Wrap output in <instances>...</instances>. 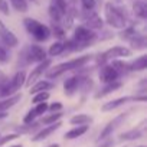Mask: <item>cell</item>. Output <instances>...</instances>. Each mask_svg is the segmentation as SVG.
Segmentation results:
<instances>
[{
    "label": "cell",
    "instance_id": "1",
    "mask_svg": "<svg viewBox=\"0 0 147 147\" xmlns=\"http://www.w3.org/2000/svg\"><path fill=\"white\" fill-rule=\"evenodd\" d=\"M90 59H91L90 55H84V56H78V58H75V59H71V61H68V62L59 63V65L53 66L51 71L46 72V77H48V78H56V77L62 75V74L68 72V71L82 68Z\"/></svg>",
    "mask_w": 147,
    "mask_h": 147
},
{
    "label": "cell",
    "instance_id": "2",
    "mask_svg": "<svg viewBox=\"0 0 147 147\" xmlns=\"http://www.w3.org/2000/svg\"><path fill=\"white\" fill-rule=\"evenodd\" d=\"M23 25H25L26 30H28L38 42H45V40L51 36V29H49L46 25L38 22L36 19L26 18V19L23 20Z\"/></svg>",
    "mask_w": 147,
    "mask_h": 147
},
{
    "label": "cell",
    "instance_id": "3",
    "mask_svg": "<svg viewBox=\"0 0 147 147\" xmlns=\"http://www.w3.org/2000/svg\"><path fill=\"white\" fill-rule=\"evenodd\" d=\"M105 19H107V23L115 29H124L127 25L125 13L121 9L113 6L111 3L105 5Z\"/></svg>",
    "mask_w": 147,
    "mask_h": 147
},
{
    "label": "cell",
    "instance_id": "4",
    "mask_svg": "<svg viewBox=\"0 0 147 147\" xmlns=\"http://www.w3.org/2000/svg\"><path fill=\"white\" fill-rule=\"evenodd\" d=\"M131 55V51L125 46H114L108 51H105L102 55L98 56V63H104L105 61L108 59H113V58H125V56H130Z\"/></svg>",
    "mask_w": 147,
    "mask_h": 147
},
{
    "label": "cell",
    "instance_id": "5",
    "mask_svg": "<svg viewBox=\"0 0 147 147\" xmlns=\"http://www.w3.org/2000/svg\"><path fill=\"white\" fill-rule=\"evenodd\" d=\"M26 62H42L46 59V51L39 45H30L25 51Z\"/></svg>",
    "mask_w": 147,
    "mask_h": 147
},
{
    "label": "cell",
    "instance_id": "6",
    "mask_svg": "<svg viewBox=\"0 0 147 147\" xmlns=\"http://www.w3.org/2000/svg\"><path fill=\"white\" fill-rule=\"evenodd\" d=\"M51 66V59H45V61H42V62H39L38 63V66L36 68H33V71L29 74V78L25 81V85H28V87H32L33 85V82H36L39 78H40V75Z\"/></svg>",
    "mask_w": 147,
    "mask_h": 147
},
{
    "label": "cell",
    "instance_id": "7",
    "mask_svg": "<svg viewBox=\"0 0 147 147\" xmlns=\"http://www.w3.org/2000/svg\"><path fill=\"white\" fill-rule=\"evenodd\" d=\"M127 117H128V113H123V114L117 115L114 120H111V121H110V123L104 127V130L101 131V134H100V138H98V140L101 141V140L108 138V137L113 134V131H114V130H115V128H117V127H118V125H120V124H121V123L127 118Z\"/></svg>",
    "mask_w": 147,
    "mask_h": 147
},
{
    "label": "cell",
    "instance_id": "8",
    "mask_svg": "<svg viewBox=\"0 0 147 147\" xmlns=\"http://www.w3.org/2000/svg\"><path fill=\"white\" fill-rule=\"evenodd\" d=\"M85 16H84V22H85V28H88V29H91V30H97V29H102V25H104V22H102V19L97 15V13H94L92 10H85Z\"/></svg>",
    "mask_w": 147,
    "mask_h": 147
},
{
    "label": "cell",
    "instance_id": "9",
    "mask_svg": "<svg viewBox=\"0 0 147 147\" xmlns=\"http://www.w3.org/2000/svg\"><path fill=\"white\" fill-rule=\"evenodd\" d=\"M0 38H2V40H3L6 45H9V46H12V48L19 43L16 35L6 28V25L2 22V19H0Z\"/></svg>",
    "mask_w": 147,
    "mask_h": 147
},
{
    "label": "cell",
    "instance_id": "10",
    "mask_svg": "<svg viewBox=\"0 0 147 147\" xmlns=\"http://www.w3.org/2000/svg\"><path fill=\"white\" fill-rule=\"evenodd\" d=\"M100 78H101V81H102L104 84H111V82L118 81L120 75L117 74V71H115L111 65H105V66H102V69H101Z\"/></svg>",
    "mask_w": 147,
    "mask_h": 147
},
{
    "label": "cell",
    "instance_id": "11",
    "mask_svg": "<svg viewBox=\"0 0 147 147\" xmlns=\"http://www.w3.org/2000/svg\"><path fill=\"white\" fill-rule=\"evenodd\" d=\"M81 82H82V77H72V78H68L65 82H63V90H65V94L66 95H72L80 87H81Z\"/></svg>",
    "mask_w": 147,
    "mask_h": 147
},
{
    "label": "cell",
    "instance_id": "12",
    "mask_svg": "<svg viewBox=\"0 0 147 147\" xmlns=\"http://www.w3.org/2000/svg\"><path fill=\"white\" fill-rule=\"evenodd\" d=\"M61 125H62V123H61V121H56V123H53V124H51V125L45 127L43 130H40L38 134H35V136L32 137V141H40V140L48 138V136H51L53 131H56Z\"/></svg>",
    "mask_w": 147,
    "mask_h": 147
},
{
    "label": "cell",
    "instance_id": "13",
    "mask_svg": "<svg viewBox=\"0 0 147 147\" xmlns=\"http://www.w3.org/2000/svg\"><path fill=\"white\" fill-rule=\"evenodd\" d=\"M128 101H133V97H121V98H117V100H113V101L105 102V104L101 107V110H102V111H113V110H115V108L124 105V104L128 102Z\"/></svg>",
    "mask_w": 147,
    "mask_h": 147
},
{
    "label": "cell",
    "instance_id": "14",
    "mask_svg": "<svg viewBox=\"0 0 147 147\" xmlns=\"http://www.w3.org/2000/svg\"><path fill=\"white\" fill-rule=\"evenodd\" d=\"M9 81H10V84H12L13 91H15V92L19 91V90L25 85V81H26V74H25V71L16 72V75H15L12 80H9Z\"/></svg>",
    "mask_w": 147,
    "mask_h": 147
},
{
    "label": "cell",
    "instance_id": "15",
    "mask_svg": "<svg viewBox=\"0 0 147 147\" xmlns=\"http://www.w3.org/2000/svg\"><path fill=\"white\" fill-rule=\"evenodd\" d=\"M133 12L137 18L140 19H146L147 18V6L143 0H136L133 3Z\"/></svg>",
    "mask_w": 147,
    "mask_h": 147
},
{
    "label": "cell",
    "instance_id": "16",
    "mask_svg": "<svg viewBox=\"0 0 147 147\" xmlns=\"http://www.w3.org/2000/svg\"><path fill=\"white\" fill-rule=\"evenodd\" d=\"M143 127H137V128H133V130H128L123 134H120V140H125V141H130V140H138L141 138L143 136V131H141Z\"/></svg>",
    "mask_w": 147,
    "mask_h": 147
},
{
    "label": "cell",
    "instance_id": "17",
    "mask_svg": "<svg viewBox=\"0 0 147 147\" xmlns=\"http://www.w3.org/2000/svg\"><path fill=\"white\" fill-rule=\"evenodd\" d=\"M51 88H53V84L52 82L45 81V80H40V81H38L36 84H33L30 87V91L29 92L30 94H38V92H42V91H48Z\"/></svg>",
    "mask_w": 147,
    "mask_h": 147
},
{
    "label": "cell",
    "instance_id": "18",
    "mask_svg": "<svg viewBox=\"0 0 147 147\" xmlns=\"http://www.w3.org/2000/svg\"><path fill=\"white\" fill-rule=\"evenodd\" d=\"M20 98H22V95L16 94V95H12L9 98H5L3 101H0V113H5L6 110H9L10 107H13L15 104H18L20 101Z\"/></svg>",
    "mask_w": 147,
    "mask_h": 147
},
{
    "label": "cell",
    "instance_id": "19",
    "mask_svg": "<svg viewBox=\"0 0 147 147\" xmlns=\"http://www.w3.org/2000/svg\"><path fill=\"white\" fill-rule=\"evenodd\" d=\"M87 131H88V125H77V127H74L72 130H69V131L65 134V138H68V140L77 138V137L85 134Z\"/></svg>",
    "mask_w": 147,
    "mask_h": 147
},
{
    "label": "cell",
    "instance_id": "20",
    "mask_svg": "<svg viewBox=\"0 0 147 147\" xmlns=\"http://www.w3.org/2000/svg\"><path fill=\"white\" fill-rule=\"evenodd\" d=\"M111 66L117 71L118 75H123V74H128V72L131 71V69H130V63L123 62V61H118V59H114L113 63H111Z\"/></svg>",
    "mask_w": 147,
    "mask_h": 147
},
{
    "label": "cell",
    "instance_id": "21",
    "mask_svg": "<svg viewBox=\"0 0 147 147\" xmlns=\"http://www.w3.org/2000/svg\"><path fill=\"white\" fill-rule=\"evenodd\" d=\"M146 68H147V55H141L133 63H130L131 71H144Z\"/></svg>",
    "mask_w": 147,
    "mask_h": 147
},
{
    "label": "cell",
    "instance_id": "22",
    "mask_svg": "<svg viewBox=\"0 0 147 147\" xmlns=\"http://www.w3.org/2000/svg\"><path fill=\"white\" fill-rule=\"evenodd\" d=\"M91 121H92V118L90 115H87V114H77V115H74L69 120V123L74 124V125H87Z\"/></svg>",
    "mask_w": 147,
    "mask_h": 147
},
{
    "label": "cell",
    "instance_id": "23",
    "mask_svg": "<svg viewBox=\"0 0 147 147\" xmlns=\"http://www.w3.org/2000/svg\"><path fill=\"white\" fill-rule=\"evenodd\" d=\"M121 85H123V84H121L120 81H115V82H111V84H105V87L101 90V92H98L95 97H97V98H101V97H104V95H107V94H110V92H114V91L118 90Z\"/></svg>",
    "mask_w": 147,
    "mask_h": 147
},
{
    "label": "cell",
    "instance_id": "24",
    "mask_svg": "<svg viewBox=\"0 0 147 147\" xmlns=\"http://www.w3.org/2000/svg\"><path fill=\"white\" fill-rule=\"evenodd\" d=\"M130 43H131V48L133 49H144L146 45H147V40L143 35H136L133 39H130Z\"/></svg>",
    "mask_w": 147,
    "mask_h": 147
},
{
    "label": "cell",
    "instance_id": "25",
    "mask_svg": "<svg viewBox=\"0 0 147 147\" xmlns=\"http://www.w3.org/2000/svg\"><path fill=\"white\" fill-rule=\"evenodd\" d=\"M49 16L52 18L53 23H55V22H61V20H62V18H63V12L52 3V5L49 6Z\"/></svg>",
    "mask_w": 147,
    "mask_h": 147
},
{
    "label": "cell",
    "instance_id": "26",
    "mask_svg": "<svg viewBox=\"0 0 147 147\" xmlns=\"http://www.w3.org/2000/svg\"><path fill=\"white\" fill-rule=\"evenodd\" d=\"M63 51H65V45H63V42H55V43L51 45L48 53H49V56H58V55H61Z\"/></svg>",
    "mask_w": 147,
    "mask_h": 147
},
{
    "label": "cell",
    "instance_id": "27",
    "mask_svg": "<svg viewBox=\"0 0 147 147\" xmlns=\"http://www.w3.org/2000/svg\"><path fill=\"white\" fill-rule=\"evenodd\" d=\"M9 2L18 12H20V13L28 12V2L26 0H9Z\"/></svg>",
    "mask_w": 147,
    "mask_h": 147
},
{
    "label": "cell",
    "instance_id": "28",
    "mask_svg": "<svg viewBox=\"0 0 147 147\" xmlns=\"http://www.w3.org/2000/svg\"><path fill=\"white\" fill-rule=\"evenodd\" d=\"M48 100H49V92H48V91H42V92H38V94H35V97H33V102H35V104L46 102Z\"/></svg>",
    "mask_w": 147,
    "mask_h": 147
},
{
    "label": "cell",
    "instance_id": "29",
    "mask_svg": "<svg viewBox=\"0 0 147 147\" xmlns=\"http://www.w3.org/2000/svg\"><path fill=\"white\" fill-rule=\"evenodd\" d=\"M137 35V32L133 29V28H124V30L120 33V38H123V39H127V40H130V39H133L134 36Z\"/></svg>",
    "mask_w": 147,
    "mask_h": 147
},
{
    "label": "cell",
    "instance_id": "30",
    "mask_svg": "<svg viewBox=\"0 0 147 147\" xmlns=\"http://www.w3.org/2000/svg\"><path fill=\"white\" fill-rule=\"evenodd\" d=\"M62 117V113H52L51 115H48V117H43V123L45 124H53V123H56V121H59V118Z\"/></svg>",
    "mask_w": 147,
    "mask_h": 147
},
{
    "label": "cell",
    "instance_id": "31",
    "mask_svg": "<svg viewBox=\"0 0 147 147\" xmlns=\"http://www.w3.org/2000/svg\"><path fill=\"white\" fill-rule=\"evenodd\" d=\"M46 110H48V104H46V102L36 104V107L33 108V111H35L36 117H38V115H40V114H45V113H46Z\"/></svg>",
    "mask_w": 147,
    "mask_h": 147
},
{
    "label": "cell",
    "instance_id": "32",
    "mask_svg": "<svg viewBox=\"0 0 147 147\" xmlns=\"http://www.w3.org/2000/svg\"><path fill=\"white\" fill-rule=\"evenodd\" d=\"M81 5H82L84 10H94L95 0H81Z\"/></svg>",
    "mask_w": 147,
    "mask_h": 147
},
{
    "label": "cell",
    "instance_id": "33",
    "mask_svg": "<svg viewBox=\"0 0 147 147\" xmlns=\"http://www.w3.org/2000/svg\"><path fill=\"white\" fill-rule=\"evenodd\" d=\"M36 118V114H35V111H33V108L32 110H29L28 111V114L25 115V118H23V123L25 124H30V123H33V120Z\"/></svg>",
    "mask_w": 147,
    "mask_h": 147
},
{
    "label": "cell",
    "instance_id": "34",
    "mask_svg": "<svg viewBox=\"0 0 147 147\" xmlns=\"http://www.w3.org/2000/svg\"><path fill=\"white\" fill-rule=\"evenodd\" d=\"M18 137H19V134H16V133L15 134H7V136L0 138V146H3V144H6V143H9V141H12V140H15Z\"/></svg>",
    "mask_w": 147,
    "mask_h": 147
},
{
    "label": "cell",
    "instance_id": "35",
    "mask_svg": "<svg viewBox=\"0 0 147 147\" xmlns=\"http://www.w3.org/2000/svg\"><path fill=\"white\" fill-rule=\"evenodd\" d=\"M0 12H2L3 15H9L10 10H9V3L6 2V0H0Z\"/></svg>",
    "mask_w": 147,
    "mask_h": 147
},
{
    "label": "cell",
    "instance_id": "36",
    "mask_svg": "<svg viewBox=\"0 0 147 147\" xmlns=\"http://www.w3.org/2000/svg\"><path fill=\"white\" fill-rule=\"evenodd\" d=\"M48 110L52 111V113H61V110H62V104H61V102H53V104L48 105Z\"/></svg>",
    "mask_w": 147,
    "mask_h": 147
},
{
    "label": "cell",
    "instance_id": "37",
    "mask_svg": "<svg viewBox=\"0 0 147 147\" xmlns=\"http://www.w3.org/2000/svg\"><path fill=\"white\" fill-rule=\"evenodd\" d=\"M53 5L56 7H59L63 13L66 12V0H53Z\"/></svg>",
    "mask_w": 147,
    "mask_h": 147
},
{
    "label": "cell",
    "instance_id": "38",
    "mask_svg": "<svg viewBox=\"0 0 147 147\" xmlns=\"http://www.w3.org/2000/svg\"><path fill=\"white\" fill-rule=\"evenodd\" d=\"M7 61H9V55H7L6 49H5L3 46H0V62L5 63V62H7Z\"/></svg>",
    "mask_w": 147,
    "mask_h": 147
},
{
    "label": "cell",
    "instance_id": "39",
    "mask_svg": "<svg viewBox=\"0 0 147 147\" xmlns=\"http://www.w3.org/2000/svg\"><path fill=\"white\" fill-rule=\"evenodd\" d=\"M53 33L58 38H63V28H59V26H55L53 25Z\"/></svg>",
    "mask_w": 147,
    "mask_h": 147
},
{
    "label": "cell",
    "instance_id": "40",
    "mask_svg": "<svg viewBox=\"0 0 147 147\" xmlns=\"http://www.w3.org/2000/svg\"><path fill=\"white\" fill-rule=\"evenodd\" d=\"M9 81V78L6 77V74L3 72V71H0V84H5V82H7Z\"/></svg>",
    "mask_w": 147,
    "mask_h": 147
},
{
    "label": "cell",
    "instance_id": "41",
    "mask_svg": "<svg viewBox=\"0 0 147 147\" xmlns=\"http://www.w3.org/2000/svg\"><path fill=\"white\" fill-rule=\"evenodd\" d=\"M113 146H114V141H113V140H108V141H107V143H104L101 147H113Z\"/></svg>",
    "mask_w": 147,
    "mask_h": 147
},
{
    "label": "cell",
    "instance_id": "42",
    "mask_svg": "<svg viewBox=\"0 0 147 147\" xmlns=\"http://www.w3.org/2000/svg\"><path fill=\"white\" fill-rule=\"evenodd\" d=\"M6 117H7L6 111H5V113H0V120H2V118H6Z\"/></svg>",
    "mask_w": 147,
    "mask_h": 147
},
{
    "label": "cell",
    "instance_id": "43",
    "mask_svg": "<svg viewBox=\"0 0 147 147\" xmlns=\"http://www.w3.org/2000/svg\"><path fill=\"white\" fill-rule=\"evenodd\" d=\"M49 147H59V144H56V143H55V144H51Z\"/></svg>",
    "mask_w": 147,
    "mask_h": 147
},
{
    "label": "cell",
    "instance_id": "44",
    "mask_svg": "<svg viewBox=\"0 0 147 147\" xmlns=\"http://www.w3.org/2000/svg\"><path fill=\"white\" fill-rule=\"evenodd\" d=\"M10 147H22L20 144H15V146H10Z\"/></svg>",
    "mask_w": 147,
    "mask_h": 147
},
{
    "label": "cell",
    "instance_id": "45",
    "mask_svg": "<svg viewBox=\"0 0 147 147\" xmlns=\"http://www.w3.org/2000/svg\"><path fill=\"white\" fill-rule=\"evenodd\" d=\"M71 2H77V0H71Z\"/></svg>",
    "mask_w": 147,
    "mask_h": 147
},
{
    "label": "cell",
    "instance_id": "46",
    "mask_svg": "<svg viewBox=\"0 0 147 147\" xmlns=\"http://www.w3.org/2000/svg\"><path fill=\"white\" fill-rule=\"evenodd\" d=\"M138 147H144V146H138Z\"/></svg>",
    "mask_w": 147,
    "mask_h": 147
},
{
    "label": "cell",
    "instance_id": "47",
    "mask_svg": "<svg viewBox=\"0 0 147 147\" xmlns=\"http://www.w3.org/2000/svg\"><path fill=\"white\" fill-rule=\"evenodd\" d=\"M32 2H36V0H32Z\"/></svg>",
    "mask_w": 147,
    "mask_h": 147
}]
</instances>
